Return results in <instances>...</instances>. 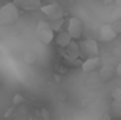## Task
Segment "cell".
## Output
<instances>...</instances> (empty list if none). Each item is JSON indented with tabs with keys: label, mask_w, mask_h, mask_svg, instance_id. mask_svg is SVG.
I'll list each match as a JSON object with an SVG mask.
<instances>
[{
	"label": "cell",
	"mask_w": 121,
	"mask_h": 120,
	"mask_svg": "<svg viewBox=\"0 0 121 120\" xmlns=\"http://www.w3.org/2000/svg\"><path fill=\"white\" fill-rule=\"evenodd\" d=\"M80 45V52L84 59H89V57H98L100 54V49H98V43L92 39H87V40H83Z\"/></svg>",
	"instance_id": "cell-3"
},
{
	"label": "cell",
	"mask_w": 121,
	"mask_h": 120,
	"mask_svg": "<svg viewBox=\"0 0 121 120\" xmlns=\"http://www.w3.org/2000/svg\"><path fill=\"white\" fill-rule=\"evenodd\" d=\"M112 2H115V0H103L104 5H109V3H112Z\"/></svg>",
	"instance_id": "cell-19"
},
{
	"label": "cell",
	"mask_w": 121,
	"mask_h": 120,
	"mask_svg": "<svg viewBox=\"0 0 121 120\" xmlns=\"http://www.w3.org/2000/svg\"><path fill=\"white\" fill-rule=\"evenodd\" d=\"M110 25H112L113 31L117 32V36H121V17L120 18H115V20H113Z\"/></svg>",
	"instance_id": "cell-13"
},
{
	"label": "cell",
	"mask_w": 121,
	"mask_h": 120,
	"mask_svg": "<svg viewBox=\"0 0 121 120\" xmlns=\"http://www.w3.org/2000/svg\"><path fill=\"white\" fill-rule=\"evenodd\" d=\"M65 49H66L65 55H66V59H69V60H77L78 55H81L80 45H78V43H75V40H72V42L68 45V48H65Z\"/></svg>",
	"instance_id": "cell-9"
},
{
	"label": "cell",
	"mask_w": 121,
	"mask_h": 120,
	"mask_svg": "<svg viewBox=\"0 0 121 120\" xmlns=\"http://www.w3.org/2000/svg\"><path fill=\"white\" fill-rule=\"evenodd\" d=\"M23 100H25V99L20 96V94H15V96H14V100H12V103H14V105H20Z\"/></svg>",
	"instance_id": "cell-16"
},
{
	"label": "cell",
	"mask_w": 121,
	"mask_h": 120,
	"mask_svg": "<svg viewBox=\"0 0 121 120\" xmlns=\"http://www.w3.org/2000/svg\"><path fill=\"white\" fill-rule=\"evenodd\" d=\"M112 97H113V100H118V102H121V88H117V89H113Z\"/></svg>",
	"instance_id": "cell-15"
},
{
	"label": "cell",
	"mask_w": 121,
	"mask_h": 120,
	"mask_svg": "<svg viewBox=\"0 0 121 120\" xmlns=\"http://www.w3.org/2000/svg\"><path fill=\"white\" fill-rule=\"evenodd\" d=\"M115 75L121 78V62L118 63V65H117V68H115Z\"/></svg>",
	"instance_id": "cell-17"
},
{
	"label": "cell",
	"mask_w": 121,
	"mask_h": 120,
	"mask_svg": "<svg viewBox=\"0 0 121 120\" xmlns=\"http://www.w3.org/2000/svg\"><path fill=\"white\" fill-rule=\"evenodd\" d=\"M113 74H115V69H112L110 66H104V68L101 69V72H100V78L103 82H109L110 78L113 77Z\"/></svg>",
	"instance_id": "cell-11"
},
{
	"label": "cell",
	"mask_w": 121,
	"mask_h": 120,
	"mask_svg": "<svg viewBox=\"0 0 121 120\" xmlns=\"http://www.w3.org/2000/svg\"><path fill=\"white\" fill-rule=\"evenodd\" d=\"M12 3L25 11H35L41 8V0H12Z\"/></svg>",
	"instance_id": "cell-7"
},
{
	"label": "cell",
	"mask_w": 121,
	"mask_h": 120,
	"mask_svg": "<svg viewBox=\"0 0 121 120\" xmlns=\"http://www.w3.org/2000/svg\"><path fill=\"white\" fill-rule=\"evenodd\" d=\"M112 109H113V112H115L117 115H121V102H118V100H113Z\"/></svg>",
	"instance_id": "cell-14"
},
{
	"label": "cell",
	"mask_w": 121,
	"mask_h": 120,
	"mask_svg": "<svg viewBox=\"0 0 121 120\" xmlns=\"http://www.w3.org/2000/svg\"><path fill=\"white\" fill-rule=\"evenodd\" d=\"M115 5L117 6H121V0H115Z\"/></svg>",
	"instance_id": "cell-20"
},
{
	"label": "cell",
	"mask_w": 121,
	"mask_h": 120,
	"mask_svg": "<svg viewBox=\"0 0 121 120\" xmlns=\"http://www.w3.org/2000/svg\"><path fill=\"white\" fill-rule=\"evenodd\" d=\"M55 42L58 46H61V48H68V45L72 42V37L69 36L68 31H58V32L55 34Z\"/></svg>",
	"instance_id": "cell-10"
},
{
	"label": "cell",
	"mask_w": 121,
	"mask_h": 120,
	"mask_svg": "<svg viewBox=\"0 0 121 120\" xmlns=\"http://www.w3.org/2000/svg\"><path fill=\"white\" fill-rule=\"evenodd\" d=\"M41 115H43V119H44V120H49V114H48L46 109H41Z\"/></svg>",
	"instance_id": "cell-18"
},
{
	"label": "cell",
	"mask_w": 121,
	"mask_h": 120,
	"mask_svg": "<svg viewBox=\"0 0 121 120\" xmlns=\"http://www.w3.org/2000/svg\"><path fill=\"white\" fill-rule=\"evenodd\" d=\"M35 34H37V39H39L43 45H49V43L55 39V31L52 29L51 23H48V22H39Z\"/></svg>",
	"instance_id": "cell-2"
},
{
	"label": "cell",
	"mask_w": 121,
	"mask_h": 120,
	"mask_svg": "<svg viewBox=\"0 0 121 120\" xmlns=\"http://www.w3.org/2000/svg\"><path fill=\"white\" fill-rule=\"evenodd\" d=\"M20 15V8L15 3H6L0 8V25H12Z\"/></svg>",
	"instance_id": "cell-1"
},
{
	"label": "cell",
	"mask_w": 121,
	"mask_h": 120,
	"mask_svg": "<svg viewBox=\"0 0 121 120\" xmlns=\"http://www.w3.org/2000/svg\"><path fill=\"white\" fill-rule=\"evenodd\" d=\"M100 66V57H89L84 59L81 63V69L83 72H94L95 69H98Z\"/></svg>",
	"instance_id": "cell-8"
},
{
	"label": "cell",
	"mask_w": 121,
	"mask_h": 120,
	"mask_svg": "<svg viewBox=\"0 0 121 120\" xmlns=\"http://www.w3.org/2000/svg\"><path fill=\"white\" fill-rule=\"evenodd\" d=\"M40 9H41V12L52 22L54 20H61L63 15H65V11H63V8L58 5V3H49V5L41 6Z\"/></svg>",
	"instance_id": "cell-4"
},
{
	"label": "cell",
	"mask_w": 121,
	"mask_h": 120,
	"mask_svg": "<svg viewBox=\"0 0 121 120\" xmlns=\"http://www.w3.org/2000/svg\"><path fill=\"white\" fill-rule=\"evenodd\" d=\"M0 82H2V75H0Z\"/></svg>",
	"instance_id": "cell-21"
},
{
	"label": "cell",
	"mask_w": 121,
	"mask_h": 120,
	"mask_svg": "<svg viewBox=\"0 0 121 120\" xmlns=\"http://www.w3.org/2000/svg\"><path fill=\"white\" fill-rule=\"evenodd\" d=\"M23 60H25V63H26V65H34V63H37V60H39V55H37L35 51L29 49V51L25 52Z\"/></svg>",
	"instance_id": "cell-12"
},
{
	"label": "cell",
	"mask_w": 121,
	"mask_h": 120,
	"mask_svg": "<svg viewBox=\"0 0 121 120\" xmlns=\"http://www.w3.org/2000/svg\"><path fill=\"white\" fill-rule=\"evenodd\" d=\"M117 32L113 31V28H112V25L110 23H104V25H101L100 28H98V39L101 40V42H113V40L117 39Z\"/></svg>",
	"instance_id": "cell-6"
},
{
	"label": "cell",
	"mask_w": 121,
	"mask_h": 120,
	"mask_svg": "<svg viewBox=\"0 0 121 120\" xmlns=\"http://www.w3.org/2000/svg\"><path fill=\"white\" fill-rule=\"evenodd\" d=\"M69 32V36L72 37V40H77L80 39L83 36V32H84V26H83V22L80 20L78 17H71L68 22V29H66Z\"/></svg>",
	"instance_id": "cell-5"
}]
</instances>
